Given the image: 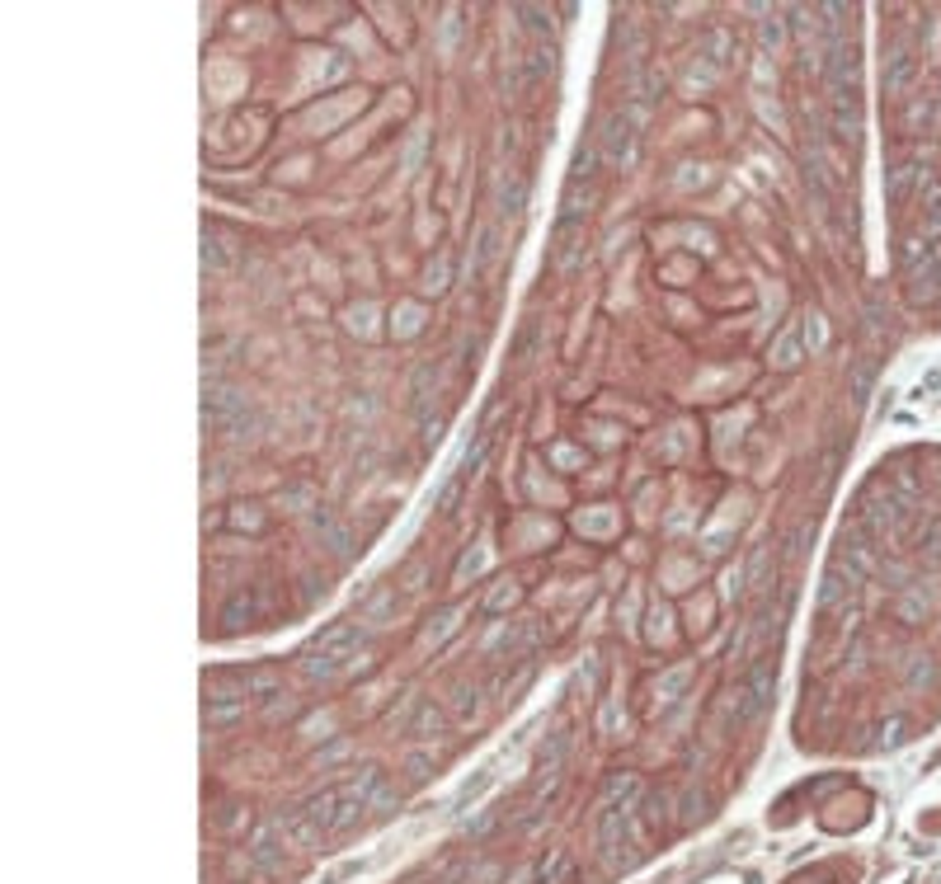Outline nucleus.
Returning <instances> with one entry per match:
<instances>
[{"mask_svg": "<svg viewBox=\"0 0 941 884\" xmlns=\"http://www.w3.org/2000/svg\"><path fill=\"white\" fill-rule=\"evenodd\" d=\"M358 649H362V630L353 621H335L302 649V673L316 677V682H329L358 659Z\"/></svg>", "mask_w": 941, "mask_h": 884, "instance_id": "obj_1", "label": "nucleus"}, {"mask_svg": "<svg viewBox=\"0 0 941 884\" xmlns=\"http://www.w3.org/2000/svg\"><path fill=\"white\" fill-rule=\"evenodd\" d=\"M640 123H645V109H617V113H607L603 118V132H598V151L603 160L612 165V170H626V165L636 160V137H640Z\"/></svg>", "mask_w": 941, "mask_h": 884, "instance_id": "obj_2", "label": "nucleus"}, {"mask_svg": "<svg viewBox=\"0 0 941 884\" xmlns=\"http://www.w3.org/2000/svg\"><path fill=\"white\" fill-rule=\"evenodd\" d=\"M203 419L212 428H226L231 438H245V428L255 424V414H250V400H245L240 391L207 386V395H203Z\"/></svg>", "mask_w": 941, "mask_h": 884, "instance_id": "obj_3", "label": "nucleus"}, {"mask_svg": "<svg viewBox=\"0 0 941 884\" xmlns=\"http://www.w3.org/2000/svg\"><path fill=\"white\" fill-rule=\"evenodd\" d=\"M772 682H777V663H772V659H758L753 669H749V677L739 682V692H734V720H739V725H753L758 715L767 710V702H772Z\"/></svg>", "mask_w": 941, "mask_h": 884, "instance_id": "obj_4", "label": "nucleus"}, {"mask_svg": "<svg viewBox=\"0 0 941 884\" xmlns=\"http://www.w3.org/2000/svg\"><path fill=\"white\" fill-rule=\"evenodd\" d=\"M636 838V809H626V805H607L603 809V819H598V856L603 865H631L621 856V847H631Z\"/></svg>", "mask_w": 941, "mask_h": 884, "instance_id": "obj_5", "label": "nucleus"}, {"mask_svg": "<svg viewBox=\"0 0 941 884\" xmlns=\"http://www.w3.org/2000/svg\"><path fill=\"white\" fill-rule=\"evenodd\" d=\"M264 612H269V588H245L222 607V630L255 626V621H264Z\"/></svg>", "mask_w": 941, "mask_h": 884, "instance_id": "obj_6", "label": "nucleus"}, {"mask_svg": "<svg viewBox=\"0 0 941 884\" xmlns=\"http://www.w3.org/2000/svg\"><path fill=\"white\" fill-rule=\"evenodd\" d=\"M283 847H288L283 819H269V823L255 832V842H250V861L259 865V871H278V861H283Z\"/></svg>", "mask_w": 941, "mask_h": 884, "instance_id": "obj_7", "label": "nucleus"}, {"mask_svg": "<svg viewBox=\"0 0 941 884\" xmlns=\"http://www.w3.org/2000/svg\"><path fill=\"white\" fill-rule=\"evenodd\" d=\"M240 715H245V696L212 692V696H207V706H203V725H207V729H226V725H236Z\"/></svg>", "mask_w": 941, "mask_h": 884, "instance_id": "obj_8", "label": "nucleus"}, {"mask_svg": "<svg viewBox=\"0 0 941 884\" xmlns=\"http://www.w3.org/2000/svg\"><path fill=\"white\" fill-rule=\"evenodd\" d=\"M913 76H918V61L904 53V47H895V53L885 57V94H909Z\"/></svg>", "mask_w": 941, "mask_h": 884, "instance_id": "obj_9", "label": "nucleus"}, {"mask_svg": "<svg viewBox=\"0 0 941 884\" xmlns=\"http://www.w3.org/2000/svg\"><path fill=\"white\" fill-rule=\"evenodd\" d=\"M339 799H344V795H339V786H325V791H316V795L306 799L302 814H306V819L316 823L320 832H329V828H335V814H339Z\"/></svg>", "mask_w": 941, "mask_h": 884, "instance_id": "obj_10", "label": "nucleus"}, {"mask_svg": "<svg viewBox=\"0 0 941 884\" xmlns=\"http://www.w3.org/2000/svg\"><path fill=\"white\" fill-rule=\"evenodd\" d=\"M565 753H570V734L560 729V734H551V748H541V758H537V786H551V781L560 776Z\"/></svg>", "mask_w": 941, "mask_h": 884, "instance_id": "obj_11", "label": "nucleus"}, {"mask_svg": "<svg viewBox=\"0 0 941 884\" xmlns=\"http://www.w3.org/2000/svg\"><path fill=\"white\" fill-rule=\"evenodd\" d=\"M829 123H833L838 142H856V127H862V118H856V99H833Z\"/></svg>", "mask_w": 941, "mask_h": 884, "instance_id": "obj_12", "label": "nucleus"}, {"mask_svg": "<svg viewBox=\"0 0 941 884\" xmlns=\"http://www.w3.org/2000/svg\"><path fill=\"white\" fill-rule=\"evenodd\" d=\"M405 734H410V739H438V734H442V710L434 702H424L415 710V720L405 725Z\"/></svg>", "mask_w": 941, "mask_h": 884, "instance_id": "obj_13", "label": "nucleus"}, {"mask_svg": "<svg viewBox=\"0 0 941 884\" xmlns=\"http://www.w3.org/2000/svg\"><path fill=\"white\" fill-rule=\"evenodd\" d=\"M603 795H607V805H626V809H631L636 799H640V776L617 772L612 781H607V791H603Z\"/></svg>", "mask_w": 941, "mask_h": 884, "instance_id": "obj_14", "label": "nucleus"}, {"mask_svg": "<svg viewBox=\"0 0 941 884\" xmlns=\"http://www.w3.org/2000/svg\"><path fill=\"white\" fill-rule=\"evenodd\" d=\"M556 71V47L551 43H537L532 53H527V85H541Z\"/></svg>", "mask_w": 941, "mask_h": 884, "instance_id": "obj_15", "label": "nucleus"}, {"mask_svg": "<svg viewBox=\"0 0 941 884\" xmlns=\"http://www.w3.org/2000/svg\"><path fill=\"white\" fill-rule=\"evenodd\" d=\"M494 781H499V772H494V766H485V772L475 776V781H466V786H461V795H457V814H466L471 805H481V795L494 786Z\"/></svg>", "mask_w": 941, "mask_h": 884, "instance_id": "obj_16", "label": "nucleus"}, {"mask_svg": "<svg viewBox=\"0 0 941 884\" xmlns=\"http://www.w3.org/2000/svg\"><path fill=\"white\" fill-rule=\"evenodd\" d=\"M494 249H499V231L485 226L481 231V240H475V259H471V278H485L490 269V259H494Z\"/></svg>", "mask_w": 941, "mask_h": 884, "instance_id": "obj_17", "label": "nucleus"}, {"mask_svg": "<svg viewBox=\"0 0 941 884\" xmlns=\"http://www.w3.org/2000/svg\"><path fill=\"white\" fill-rule=\"evenodd\" d=\"M570 871V852H551L547 861H537V871L527 884H560V875Z\"/></svg>", "mask_w": 941, "mask_h": 884, "instance_id": "obj_18", "label": "nucleus"}, {"mask_svg": "<svg viewBox=\"0 0 941 884\" xmlns=\"http://www.w3.org/2000/svg\"><path fill=\"white\" fill-rule=\"evenodd\" d=\"M772 362H777L782 372H791V367L800 362V335H796V329H786V335L777 339V348H772Z\"/></svg>", "mask_w": 941, "mask_h": 884, "instance_id": "obj_19", "label": "nucleus"}, {"mask_svg": "<svg viewBox=\"0 0 941 884\" xmlns=\"http://www.w3.org/2000/svg\"><path fill=\"white\" fill-rule=\"evenodd\" d=\"M904 739H909V720H899V715H895V720H885L876 729V743H871V748H899Z\"/></svg>", "mask_w": 941, "mask_h": 884, "instance_id": "obj_20", "label": "nucleus"}, {"mask_svg": "<svg viewBox=\"0 0 941 884\" xmlns=\"http://www.w3.org/2000/svg\"><path fill=\"white\" fill-rule=\"evenodd\" d=\"M687 677H692L687 669H673V673L659 677V706H673V702H678V692L687 687Z\"/></svg>", "mask_w": 941, "mask_h": 884, "instance_id": "obj_21", "label": "nucleus"}, {"mask_svg": "<svg viewBox=\"0 0 941 884\" xmlns=\"http://www.w3.org/2000/svg\"><path fill=\"white\" fill-rule=\"evenodd\" d=\"M598 137H593L588 146H580V156H574V183H584V179H593V165H598Z\"/></svg>", "mask_w": 941, "mask_h": 884, "instance_id": "obj_22", "label": "nucleus"}, {"mask_svg": "<svg viewBox=\"0 0 941 884\" xmlns=\"http://www.w3.org/2000/svg\"><path fill=\"white\" fill-rule=\"evenodd\" d=\"M203 269H207V273H222V269H226L222 240H217V236H207V231H203Z\"/></svg>", "mask_w": 941, "mask_h": 884, "instance_id": "obj_23", "label": "nucleus"}, {"mask_svg": "<svg viewBox=\"0 0 941 884\" xmlns=\"http://www.w3.org/2000/svg\"><path fill=\"white\" fill-rule=\"evenodd\" d=\"M702 47H706V61H716V66L730 61V57H725V53H730V33H706Z\"/></svg>", "mask_w": 941, "mask_h": 884, "instance_id": "obj_24", "label": "nucleus"}, {"mask_svg": "<svg viewBox=\"0 0 941 884\" xmlns=\"http://www.w3.org/2000/svg\"><path fill=\"white\" fill-rule=\"evenodd\" d=\"M514 603H518V588H514V583H504V588H494V593L485 597V612L494 616V612H508Z\"/></svg>", "mask_w": 941, "mask_h": 884, "instance_id": "obj_25", "label": "nucleus"}, {"mask_svg": "<svg viewBox=\"0 0 941 884\" xmlns=\"http://www.w3.org/2000/svg\"><path fill=\"white\" fill-rule=\"evenodd\" d=\"M518 14H523V24L532 28V33H551V14H547V10H537V5H518Z\"/></svg>", "mask_w": 941, "mask_h": 884, "instance_id": "obj_26", "label": "nucleus"}, {"mask_svg": "<svg viewBox=\"0 0 941 884\" xmlns=\"http://www.w3.org/2000/svg\"><path fill=\"white\" fill-rule=\"evenodd\" d=\"M452 626H457V612H438V616H434V626L424 630V640H428V645H438V640L448 636Z\"/></svg>", "mask_w": 941, "mask_h": 884, "instance_id": "obj_27", "label": "nucleus"}, {"mask_svg": "<svg viewBox=\"0 0 941 884\" xmlns=\"http://www.w3.org/2000/svg\"><path fill=\"white\" fill-rule=\"evenodd\" d=\"M452 696H457V702H452V715H457V720H471V710H475V687H457Z\"/></svg>", "mask_w": 941, "mask_h": 884, "instance_id": "obj_28", "label": "nucleus"}, {"mask_svg": "<svg viewBox=\"0 0 941 884\" xmlns=\"http://www.w3.org/2000/svg\"><path fill=\"white\" fill-rule=\"evenodd\" d=\"M523 198H527V189H523V183L514 179V189H508V183H504L499 203H504V212H508V216H518V212H523Z\"/></svg>", "mask_w": 941, "mask_h": 884, "instance_id": "obj_29", "label": "nucleus"}, {"mask_svg": "<svg viewBox=\"0 0 941 884\" xmlns=\"http://www.w3.org/2000/svg\"><path fill=\"white\" fill-rule=\"evenodd\" d=\"M782 38H786V24L777 20V14H767V20H763V43L767 47H782Z\"/></svg>", "mask_w": 941, "mask_h": 884, "instance_id": "obj_30", "label": "nucleus"}, {"mask_svg": "<svg viewBox=\"0 0 941 884\" xmlns=\"http://www.w3.org/2000/svg\"><path fill=\"white\" fill-rule=\"evenodd\" d=\"M368 809H372V814H391V809H395V791H391V786H377V795L368 799Z\"/></svg>", "mask_w": 941, "mask_h": 884, "instance_id": "obj_31", "label": "nucleus"}, {"mask_svg": "<svg viewBox=\"0 0 941 884\" xmlns=\"http://www.w3.org/2000/svg\"><path fill=\"white\" fill-rule=\"evenodd\" d=\"M448 288V259H438V269H428V292Z\"/></svg>", "mask_w": 941, "mask_h": 884, "instance_id": "obj_32", "label": "nucleus"}, {"mask_svg": "<svg viewBox=\"0 0 941 884\" xmlns=\"http://www.w3.org/2000/svg\"><path fill=\"white\" fill-rule=\"evenodd\" d=\"M428 766H434V758H428V753H415V758H410V781H424Z\"/></svg>", "mask_w": 941, "mask_h": 884, "instance_id": "obj_33", "label": "nucleus"}, {"mask_svg": "<svg viewBox=\"0 0 941 884\" xmlns=\"http://www.w3.org/2000/svg\"><path fill=\"white\" fill-rule=\"evenodd\" d=\"M419 438H424V442H438V438H442V419H424V424H419Z\"/></svg>", "mask_w": 941, "mask_h": 884, "instance_id": "obj_34", "label": "nucleus"}, {"mask_svg": "<svg viewBox=\"0 0 941 884\" xmlns=\"http://www.w3.org/2000/svg\"><path fill=\"white\" fill-rule=\"evenodd\" d=\"M490 828H494V809H485V814H481V823H471V838H485Z\"/></svg>", "mask_w": 941, "mask_h": 884, "instance_id": "obj_35", "label": "nucleus"}]
</instances>
